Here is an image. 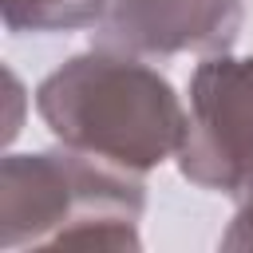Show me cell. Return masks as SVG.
<instances>
[{
	"mask_svg": "<svg viewBox=\"0 0 253 253\" xmlns=\"http://www.w3.org/2000/svg\"><path fill=\"white\" fill-rule=\"evenodd\" d=\"M40 111H43V119L51 123V130L59 138L103 150V154H111L119 162H130V166H146V154H142L138 138L130 134V126H123V115L162 130L174 142L182 134V111L174 103V91L158 75H150L134 63H126L119 103H107V91L95 75V63L91 59H71V67L55 71L40 87Z\"/></svg>",
	"mask_w": 253,
	"mask_h": 253,
	"instance_id": "1",
	"label": "cell"
},
{
	"mask_svg": "<svg viewBox=\"0 0 253 253\" xmlns=\"http://www.w3.org/2000/svg\"><path fill=\"white\" fill-rule=\"evenodd\" d=\"M198 126L233 123L217 134L194 138L186 146L182 170L202 186H233L253 166V59H213L194 75Z\"/></svg>",
	"mask_w": 253,
	"mask_h": 253,
	"instance_id": "2",
	"label": "cell"
},
{
	"mask_svg": "<svg viewBox=\"0 0 253 253\" xmlns=\"http://www.w3.org/2000/svg\"><path fill=\"white\" fill-rule=\"evenodd\" d=\"M111 0H4V20L12 28H71L95 20Z\"/></svg>",
	"mask_w": 253,
	"mask_h": 253,
	"instance_id": "3",
	"label": "cell"
}]
</instances>
